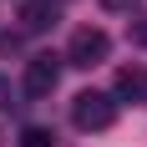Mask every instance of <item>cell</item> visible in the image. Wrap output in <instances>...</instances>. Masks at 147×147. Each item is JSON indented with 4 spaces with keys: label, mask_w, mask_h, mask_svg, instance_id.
<instances>
[{
    "label": "cell",
    "mask_w": 147,
    "mask_h": 147,
    "mask_svg": "<svg viewBox=\"0 0 147 147\" xmlns=\"http://www.w3.org/2000/svg\"><path fill=\"white\" fill-rule=\"evenodd\" d=\"M137 41H147V26H137Z\"/></svg>",
    "instance_id": "cell-9"
},
{
    "label": "cell",
    "mask_w": 147,
    "mask_h": 147,
    "mask_svg": "<svg viewBox=\"0 0 147 147\" xmlns=\"http://www.w3.org/2000/svg\"><path fill=\"white\" fill-rule=\"evenodd\" d=\"M10 102V81H5V76H0V107Z\"/></svg>",
    "instance_id": "cell-8"
},
{
    "label": "cell",
    "mask_w": 147,
    "mask_h": 147,
    "mask_svg": "<svg viewBox=\"0 0 147 147\" xmlns=\"http://www.w3.org/2000/svg\"><path fill=\"white\" fill-rule=\"evenodd\" d=\"M61 81V56H30L26 61V91L30 96H51Z\"/></svg>",
    "instance_id": "cell-3"
},
{
    "label": "cell",
    "mask_w": 147,
    "mask_h": 147,
    "mask_svg": "<svg viewBox=\"0 0 147 147\" xmlns=\"http://www.w3.org/2000/svg\"><path fill=\"white\" fill-rule=\"evenodd\" d=\"M71 122L81 132H107V127L117 122V96H107V91H81L71 102Z\"/></svg>",
    "instance_id": "cell-2"
},
{
    "label": "cell",
    "mask_w": 147,
    "mask_h": 147,
    "mask_svg": "<svg viewBox=\"0 0 147 147\" xmlns=\"http://www.w3.org/2000/svg\"><path fill=\"white\" fill-rule=\"evenodd\" d=\"M56 142V137L46 132V127H26V132H20V147H51Z\"/></svg>",
    "instance_id": "cell-6"
},
{
    "label": "cell",
    "mask_w": 147,
    "mask_h": 147,
    "mask_svg": "<svg viewBox=\"0 0 147 147\" xmlns=\"http://www.w3.org/2000/svg\"><path fill=\"white\" fill-rule=\"evenodd\" d=\"M20 20H26V30H46V26H56V0H26Z\"/></svg>",
    "instance_id": "cell-4"
},
{
    "label": "cell",
    "mask_w": 147,
    "mask_h": 147,
    "mask_svg": "<svg viewBox=\"0 0 147 147\" xmlns=\"http://www.w3.org/2000/svg\"><path fill=\"white\" fill-rule=\"evenodd\" d=\"M142 91H147V81H142L137 71H122V76H117V96H132V102H137Z\"/></svg>",
    "instance_id": "cell-5"
},
{
    "label": "cell",
    "mask_w": 147,
    "mask_h": 147,
    "mask_svg": "<svg viewBox=\"0 0 147 147\" xmlns=\"http://www.w3.org/2000/svg\"><path fill=\"white\" fill-rule=\"evenodd\" d=\"M102 5H107V10H132L137 0H102Z\"/></svg>",
    "instance_id": "cell-7"
},
{
    "label": "cell",
    "mask_w": 147,
    "mask_h": 147,
    "mask_svg": "<svg viewBox=\"0 0 147 147\" xmlns=\"http://www.w3.org/2000/svg\"><path fill=\"white\" fill-rule=\"evenodd\" d=\"M112 56V36H107L102 26H81L71 30V46H66V66H81V71H91V66H102V61Z\"/></svg>",
    "instance_id": "cell-1"
}]
</instances>
